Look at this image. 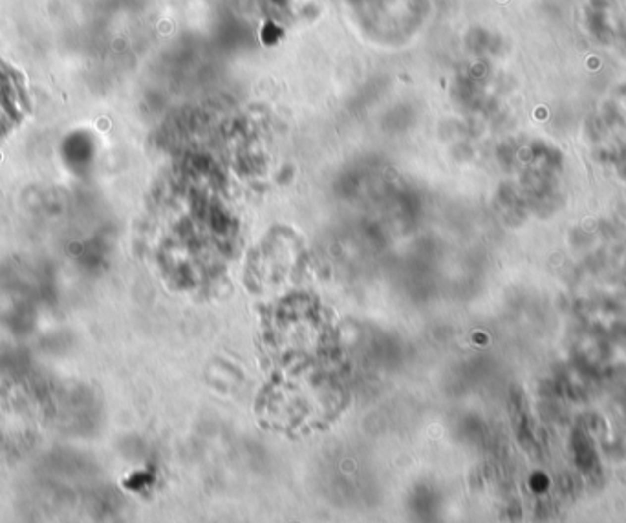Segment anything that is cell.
Wrapping results in <instances>:
<instances>
[{"instance_id":"cell-1","label":"cell","mask_w":626,"mask_h":523,"mask_svg":"<svg viewBox=\"0 0 626 523\" xmlns=\"http://www.w3.org/2000/svg\"><path fill=\"white\" fill-rule=\"evenodd\" d=\"M28 102L24 73L0 59V136L22 119Z\"/></svg>"}]
</instances>
